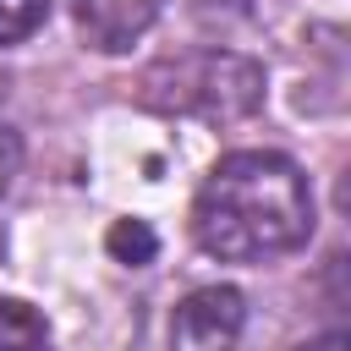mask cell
I'll return each mask as SVG.
<instances>
[{
  "label": "cell",
  "mask_w": 351,
  "mask_h": 351,
  "mask_svg": "<svg viewBox=\"0 0 351 351\" xmlns=\"http://www.w3.org/2000/svg\"><path fill=\"white\" fill-rule=\"evenodd\" d=\"M313 236V186L274 148L225 154L192 197V241L219 263L285 258Z\"/></svg>",
  "instance_id": "cell-1"
},
{
  "label": "cell",
  "mask_w": 351,
  "mask_h": 351,
  "mask_svg": "<svg viewBox=\"0 0 351 351\" xmlns=\"http://www.w3.org/2000/svg\"><path fill=\"white\" fill-rule=\"evenodd\" d=\"M143 104L197 121H241L263 104V71L230 49H186L143 77Z\"/></svg>",
  "instance_id": "cell-2"
},
{
  "label": "cell",
  "mask_w": 351,
  "mask_h": 351,
  "mask_svg": "<svg viewBox=\"0 0 351 351\" xmlns=\"http://www.w3.org/2000/svg\"><path fill=\"white\" fill-rule=\"evenodd\" d=\"M247 329V302L236 285H197L170 318V351H236Z\"/></svg>",
  "instance_id": "cell-3"
},
{
  "label": "cell",
  "mask_w": 351,
  "mask_h": 351,
  "mask_svg": "<svg viewBox=\"0 0 351 351\" xmlns=\"http://www.w3.org/2000/svg\"><path fill=\"white\" fill-rule=\"evenodd\" d=\"M66 5H71V22H77L82 44L104 49V55L132 49L159 16V0H66Z\"/></svg>",
  "instance_id": "cell-4"
},
{
  "label": "cell",
  "mask_w": 351,
  "mask_h": 351,
  "mask_svg": "<svg viewBox=\"0 0 351 351\" xmlns=\"http://www.w3.org/2000/svg\"><path fill=\"white\" fill-rule=\"evenodd\" d=\"M0 351H49V324L16 296H0Z\"/></svg>",
  "instance_id": "cell-5"
},
{
  "label": "cell",
  "mask_w": 351,
  "mask_h": 351,
  "mask_svg": "<svg viewBox=\"0 0 351 351\" xmlns=\"http://www.w3.org/2000/svg\"><path fill=\"white\" fill-rule=\"evenodd\" d=\"M110 252H115L121 263L143 269V263H154L159 241H154V230H148L143 219H115V225H110Z\"/></svg>",
  "instance_id": "cell-6"
},
{
  "label": "cell",
  "mask_w": 351,
  "mask_h": 351,
  "mask_svg": "<svg viewBox=\"0 0 351 351\" xmlns=\"http://www.w3.org/2000/svg\"><path fill=\"white\" fill-rule=\"evenodd\" d=\"M49 22V0H0V44H22Z\"/></svg>",
  "instance_id": "cell-7"
},
{
  "label": "cell",
  "mask_w": 351,
  "mask_h": 351,
  "mask_svg": "<svg viewBox=\"0 0 351 351\" xmlns=\"http://www.w3.org/2000/svg\"><path fill=\"white\" fill-rule=\"evenodd\" d=\"M16 165H22V143H16V132L0 121V192L11 186V176H16Z\"/></svg>",
  "instance_id": "cell-8"
},
{
  "label": "cell",
  "mask_w": 351,
  "mask_h": 351,
  "mask_svg": "<svg viewBox=\"0 0 351 351\" xmlns=\"http://www.w3.org/2000/svg\"><path fill=\"white\" fill-rule=\"evenodd\" d=\"M302 351H346V335L335 329V335H324V340H313V346H302Z\"/></svg>",
  "instance_id": "cell-9"
}]
</instances>
